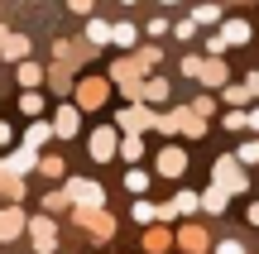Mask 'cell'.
I'll list each match as a JSON object with an SVG mask.
<instances>
[{"instance_id": "obj_1", "label": "cell", "mask_w": 259, "mask_h": 254, "mask_svg": "<svg viewBox=\"0 0 259 254\" xmlns=\"http://www.w3.org/2000/svg\"><path fill=\"white\" fill-rule=\"evenodd\" d=\"M63 192H67V201H72L77 211H96L101 207V182H92V178H72Z\"/></svg>"}, {"instance_id": "obj_2", "label": "cell", "mask_w": 259, "mask_h": 254, "mask_svg": "<svg viewBox=\"0 0 259 254\" xmlns=\"http://www.w3.org/2000/svg\"><path fill=\"white\" fill-rule=\"evenodd\" d=\"M216 187H221V192H245L250 178H245V168L235 159H216Z\"/></svg>"}, {"instance_id": "obj_3", "label": "cell", "mask_w": 259, "mask_h": 254, "mask_svg": "<svg viewBox=\"0 0 259 254\" xmlns=\"http://www.w3.org/2000/svg\"><path fill=\"white\" fill-rule=\"evenodd\" d=\"M115 154H120V134H115L111 125H106V130H96V134H92V159L106 163V159H115Z\"/></svg>"}, {"instance_id": "obj_4", "label": "cell", "mask_w": 259, "mask_h": 254, "mask_svg": "<svg viewBox=\"0 0 259 254\" xmlns=\"http://www.w3.org/2000/svg\"><path fill=\"white\" fill-rule=\"evenodd\" d=\"M29 235H34V249L38 254H48V249L58 245V226L48 216H34V221H29Z\"/></svg>"}, {"instance_id": "obj_5", "label": "cell", "mask_w": 259, "mask_h": 254, "mask_svg": "<svg viewBox=\"0 0 259 254\" xmlns=\"http://www.w3.org/2000/svg\"><path fill=\"white\" fill-rule=\"evenodd\" d=\"M183 168H187V159H183V149H178V144L158 149V178H183Z\"/></svg>"}, {"instance_id": "obj_6", "label": "cell", "mask_w": 259, "mask_h": 254, "mask_svg": "<svg viewBox=\"0 0 259 254\" xmlns=\"http://www.w3.org/2000/svg\"><path fill=\"white\" fill-rule=\"evenodd\" d=\"M158 115L144 111V106H130V111H120V130H154Z\"/></svg>"}, {"instance_id": "obj_7", "label": "cell", "mask_w": 259, "mask_h": 254, "mask_svg": "<svg viewBox=\"0 0 259 254\" xmlns=\"http://www.w3.org/2000/svg\"><path fill=\"white\" fill-rule=\"evenodd\" d=\"M34 163H38V159H34V149L24 144V149H15V154H10L5 163H0V173H10V178H19V173H29Z\"/></svg>"}, {"instance_id": "obj_8", "label": "cell", "mask_w": 259, "mask_h": 254, "mask_svg": "<svg viewBox=\"0 0 259 254\" xmlns=\"http://www.w3.org/2000/svg\"><path fill=\"white\" fill-rule=\"evenodd\" d=\"M19 230H24V211H19V207L0 211V240H15Z\"/></svg>"}, {"instance_id": "obj_9", "label": "cell", "mask_w": 259, "mask_h": 254, "mask_svg": "<svg viewBox=\"0 0 259 254\" xmlns=\"http://www.w3.org/2000/svg\"><path fill=\"white\" fill-rule=\"evenodd\" d=\"M77 125H82V120H77V106H63V111H58V120H53V134L72 139V134H77Z\"/></svg>"}, {"instance_id": "obj_10", "label": "cell", "mask_w": 259, "mask_h": 254, "mask_svg": "<svg viewBox=\"0 0 259 254\" xmlns=\"http://www.w3.org/2000/svg\"><path fill=\"white\" fill-rule=\"evenodd\" d=\"M77 221H82L92 235H111V216H101V211H77Z\"/></svg>"}, {"instance_id": "obj_11", "label": "cell", "mask_w": 259, "mask_h": 254, "mask_svg": "<svg viewBox=\"0 0 259 254\" xmlns=\"http://www.w3.org/2000/svg\"><path fill=\"white\" fill-rule=\"evenodd\" d=\"M178 245H183L187 254H202V249H206V235H202L197 226H183V235H178Z\"/></svg>"}, {"instance_id": "obj_12", "label": "cell", "mask_w": 259, "mask_h": 254, "mask_svg": "<svg viewBox=\"0 0 259 254\" xmlns=\"http://www.w3.org/2000/svg\"><path fill=\"white\" fill-rule=\"evenodd\" d=\"M221 38H226V43H245V38H250V24H245V19H226Z\"/></svg>"}, {"instance_id": "obj_13", "label": "cell", "mask_w": 259, "mask_h": 254, "mask_svg": "<svg viewBox=\"0 0 259 254\" xmlns=\"http://www.w3.org/2000/svg\"><path fill=\"white\" fill-rule=\"evenodd\" d=\"M197 82H206V86H221V82H226V67L216 63V58H206V63H202V72H197Z\"/></svg>"}, {"instance_id": "obj_14", "label": "cell", "mask_w": 259, "mask_h": 254, "mask_svg": "<svg viewBox=\"0 0 259 254\" xmlns=\"http://www.w3.org/2000/svg\"><path fill=\"white\" fill-rule=\"evenodd\" d=\"M101 96H106V86H101V82H87V86H77V101H82V106H101Z\"/></svg>"}, {"instance_id": "obj_15", "label": "cell", "mask_w": 259, "mask_h": 254, "mask_svg": "<svg viewBox=\"0 0 259 254\" xmlns=\"http://www.w3.org/2000/svg\"><path fill=\"white\" fill-rule=\"evenodd\" d=\"M0 53H5V58H15V63H19V58L29 53V38H19V34H10L5 43H0Z\"/></svg>"}, {"instance_id": "obj_16", "label": "cell", "mask_w": 259, "mask_h": 254, "mask_svg": "<svg viewBox=\"0 0 259 254\" xmlns=\"http://www.w3.org/2000/svg\"><path fill=\"white\" fill-rule=\"evenodd\" d=\"M48 134H53V125H44V120H34V125H29V134H24V144H29V149H38V144H44Z\"/></svg>"}, {"instance_id": "obj_17", "label": "cell", "mask_w": 259, "mask_h": 254, "mask_svg": "<svg viewBox=\"0 0 259 254\" xmlns=\"http://www.w3.org/2000/svg\"><path fill=\"white\" fill-rule=\"evenodd\" d=\"M144 96H149V101H168V82H163V77H149V82H144Z\"/></svg>"}, {"instance_id": "obj_18", "label": "cell", "mask_w": 259, "mask_h": 254, "mask_svg": "<svg viewBox=\"0 0 259 254\" xmlns=\"http://www.w3.org/2000/svg\"><path fill=\"white\" fill-rule=\"evenodd\" d=\"M202 207H206V211H226V192H221V187H206V192H202Z\"/></svg>"}, {"instance_id": "obj_19", "label": "cell", "mask_w": 259, "mask_h": 254, "mask_svg": "<svg viewBox=\"0 0 259 254\" xmlns=\"http://www.w3.org/2000/svg\"><path fill=\"white\" fill-rule=\"evenodd\" d=\"M135 38H139V34H135V24H115V29H111V43H120V48H130Z\"/></svg>"}, {"instance_id": "obj_20", "label": "cell", "mask_w": 259, "mask_h": 254, "mask_svg": "<svg viewBox=\"0 0 259 254\" xmlns=\"http://www.w3.org/2000/svg\"><path fill=\"white\" fill-rule=\"evenodd\" d=\"M19 82H24V86H38V82H44V67H34V63H19Z\"/></svg>"}, {"instance_id": "obj_21", "label": "cell", "mask_w": 259, "mask_h": 254, "mask_svg": "<svg viewBox=\"0 0 259 254\" xmlns=\"http://www.w3.org/2000/svg\"><path fill=\"white\" fill-rule=\"evenodd\" d=\"M144 245L158 254V249H168V245H173V235H168V230H149V235H144Z\"/></svg>"}, {"instance_id": "obj_22", "label": "cell", "mask_w": 259, "mask_h": 254, "mask_svg": "<svg viewBox=\"0 0 259 254\" xmlns=\"http://www.w3.org/2000/svg\"><path fill=\"white\" fill-rule=\"evenodd\" d=\"M87 34H92V43H111V24H101V19H92Z\"/></svg>"}, {"instance_id": "obj_23", "label": "cell", "mask_w": 259, "mask_h": 254, "mask_svg": "<svg viewBox=\"0 0 259 254\" xmlns=\"http://www.w3.org/2000/svg\"><path fill=\"white\" fill-rule=\"evenodd\" d=\"M19 111H24V115H38V111H44V96H38V91H24V101H19Z\"/></svg>"}, {"instance_id": "obj_24", "label": "cell", "mask_w": 259, "mask_h": 254, "mask_svg": "<svg viewBox=\"0 0 259 254\" xmlns=\"http://www.w3.org/2000/svg\"><path fill=\"white\" fill-rule=\"evenodd\" d=\"M139 154H144V144H139L135 134H130V139H120V159H130V163H135Z\"/></svg>"}, {"instance_id": "obj_25", "label": "cell", "mask_w": 259, "mask_h": 254, "mask_svg": "<svg viewBox=\"0 0 259 254\" xmlns=\"http://www.w3.org/2000/svg\"><path fill=\"white\" fill-rule=\"evenodd\" d=\"M226 101H231L235 111H240V106L250 101V86H226Z\"/></svg>"}, {"instance_id": "obj_26", "label": "cell", "mask_w": 259, "mask_h": 254, "mask_svg": "<svg viewBox=\"0 0 259 254\" xmlns=\"http://www.w3.org/2000/svg\"><path fill=\"white\" fill-rule=\"evenodd\" d=\"M197 24H216V19H221V10H216V5H197Z\"/></svg>"}, {"instance_id": "obj_27", "label": "cell", "mask_w": 259, "mask_h": 254, "mask_svg": "<svg viewBox=\"0 0 259 254\" xmlns=\"http://www.w3.org/2000/svg\"><path fill=\"white\" fill-rule=\"evenodd\" d=\"M245 125H250V115H245V111H235V106H231V115H226V130H245Z\"/></svg>"}, {"instance_id": "obj_28", "label": "cell", "mask_w": 259, "mask_h": 254, "mask_svg": "<svg viewBox=\"0 0 259 254\" xmlns=\"http://www.w3.org/2000/svg\"><path fill=\"white\" fill-rule=\"evenodd\" d=\"M38 168H44V178H63V159H38Z\"/></svg>"}, {"instance_id": "obj_29", "label": "cell", "mask_w": 259, "mask_h": 254, "mask_svg": "<svg viewBox=\"0 0 259 254\" xmlns=\"http://www.w3.org/2000/svg\"><path fill=\"white\" fill-rule=\"evenodd\" d=\"M240 163H259V139H250V144H240Z\"/></svg>"}, {"instance_id": "obj_30", "label": "cell", "mask_w": 259, "mask_h": 254, "mask_svg": "<svg viewBox=\"0 0 259 254\" xmlns=\"http://www.w3.org/2000/svg\"><path fill=\"white\" fill-rule=\"evenodd\" d=\"M125 187H130V192H144V187H149V173H130Z\"/></svg>"}, {"instance_id": "obj_31", "label": "cell", "mask_w": 259, "mask_h": 254, "mask_svg": "<svg viewBox=\"0 0 259 254\" xmlns=\"http://www.w3.org/2000/svg\"><path fill=\"white\" fill-rule=\"evenodd\" d=\"M154 216H158L154 201H139V207H135V221H154Z\"/></svg>"}, {"instance_id": "obj_32", "label": "cell", "mask_w": 259, "mask_h": 254, "mask_svg": "<svg viewBox=\"0 0 259 254\" xmlns=\"http://www.w3.org/2000/svg\"><path fill=\"white\" fill-rule=\"evenodd\" d=\"M197 201H202V197H197V192H183V197H178L173 207H178V211H197Z\"/></svg>"}, {"instance_id": "obj_33", "label": "cell", "mask_w": 259, "mask_h": 254, "mask_svg": "<svg viewBox=\"0 0 259 254\" xmlns=\"http://www.w3.org/2000/svg\"><path fill=\"white\" fill-rule=\"evenodd\" d=\"M216 254H245V245H240V240H221V245H216Z\"/></svg>"}, {"instance_id": "obj_34", "label": "cell", "mask_w": 259, "mask_h": 254, "mask_svg": "<svg viewBox=\"0 0 259 254\" xmlns=\"http://www.w3.org/2000/svg\"><path fill=\"white\" fill-rule=\"evenodd\" d=\"M92 5H96V0H67V10H72V15H92Z\"/></svg>"}, {"instance_id": "obj_35", "label": "cell", "mask_w": 259, "mask_h": 254, "mask_svg": "<svg viewBox=\"0 0 259 254\" xmlns=\"http://www.w3.org/2000/svg\"><path fill=\"white\" fill-rule=\"evenodd\" d=\"M183 72H187V77L197 82V72H202V58H183Z\"/></svg>"}, {"instance_id": "obj_36", "label": "cell", "mask_w": 259, "mask_h": 254, "mask_svg": "<svg viewBox=\"0 0 259 254\" xmlns=\"http://www.w3.org/2000/svg\"><path fill=\"white\" fill-rule=\"evenodd\" d=\"M250 96H259V72H254V77H250Z\"/></svg>"}, {"instance_id": "obj_37", "label": "cell", "mask_w": 259, "mask_h": 254, "mask_svg": "<svg viewBox=\"0 0 259 254\" xmlns=\"http://www.w3.org/2000/svg\"><path fill=\"white\" fill-rule=\"evenodd\" d=\"M0 144H10V125H0Z\"/></svg>"}, {"instance_id": "obj_38", "label": "cell", "mask_w": 259, "mask_h": 254, "mask_svg": "<svg viewBox=\"0 0 259 254\" xmlns=\"http://www.w3.org/2000/svg\"><path fill=\"white\" fill-rule=\"evenodd\" d=\"M250 221H254V226H259V201H254V207H250Z\"/></svg>"}, {"instance_id": "obj_39", "label": "cell", "mask_w": 259, "mask_h": 254, "mask_svg": "<svg viewBox=\"0 0 259 254\" xmlns=\"http://www.w3.org/2000/svg\"><path fill=\"white\" fill-rule=\"evenodd\" d=\"M250 130H259V111H254V115H250Z\"/></svg>"}, {"instance_id": "obj_40", "label": "cell", "mask_w": 259, "mask_h": 254, "mask_svg": "<svg viewBox=\"0 0 259 254\" xmlns=\"http://www.w3.org/2000/svg\"><path fill=\"white\" fill-rule=\"evenodd\" d=\"M5 38H10V34H5V29H0V43H5Z\"/></svg>"}, {"instance_id": "obj_41", "label": "cell", "mask_w": 259, "mask_h": 254, "mask_svg": "<svg viewBox=\"0 0 259 254\" xmlns=\"http://www.w3.org/2000/svg\"><path fill=\"white\" fill-rule=\"evenodd\" d=\"M158 5H173V0H158Z\"/></svg>"}, {"instance_id": "obj_42", "label": "cell", "mask_w": 259, "mask_h": 254, "mask_svg": "<svg viewBox=\"0 0 259 254\" xmlns=\"http://www.w3.org/2000/svg\"><path fill=\"white\" fill-rule=\"evenodd\" d=\"M120 5H135V0H120Z\"/></svg>"}]
</instances>
